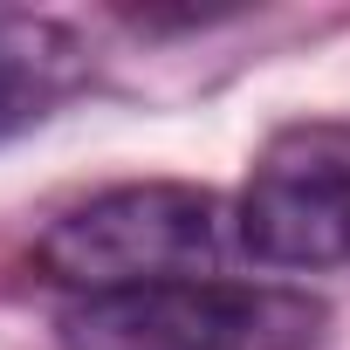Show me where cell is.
I'll return each instance as SVG.
<instances>
[{
  "label": "cell",
  "mask_w": 350,
  "mask_h": 350,
  "mask_svg": "<svg viewBox=\"0 0 350 350\" xmlns=\"http://www.w3.org/2000/svg\"><path fill=\"white\" fill-rule=\"evenodd\" d=\"M234 254H247L241 206H227L206 186L144 179V186H110L69 206L42 234L35 268L76 295H124V288H158V282L227 275Z\"/></svg>",
  "instance_id": "cell-1"
},
{
  "label": "cell",
  "mask_w": 350,
  "mask_h": 350,
  "mask_svg": "<svg viewBox=\"0 0 350 350\" xmlns=\"http://www.w3.org/2000/svg\"><path fill=\"white\" fill-rule=\"evenodd\" d=\"M329 309L288 282H158L124 295H76L55 323L62 350H323Z\"/></svg>",
  "instance_id": "cell-2"
},
{
  "label": "cell",
  "mask_w": 350,
  "mask_h": 350,
  "mask_svg": "<svg viewBox=\"0 0 350 350\" xmlns=\"http://www.w3.org/2000/svg\"><path fill=\"white\" fill-rule=\"evenodd\" d=\"M241 241L268 268L350 275V124L343 117H309L261 144L241 193Z\"/></svg>",
  "instance_id": "cell-3"
},
{
  "label": "cell",
  "mask_w": 350,
  "mask_h": 350,
  "mask_svg": "<svg viewBox=\"0 0 350 350\" xmlns=\"http://www.w3.org/2000/svg\"><path fill=\"white\" fill-rule=\"evenodd\" d=\"M83 76V49L69 28L42 14H0V137L49 117Z\"/></svg>",
  "instance_id": "cell-4"
}]
</instances>
